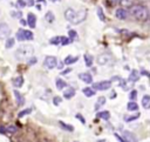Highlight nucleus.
I'll return each instance as SVG.
<instances>
[{
  "label": "nucleus",
  "instance_id": "f257e3e1",
  "mask_svg": "<svg viewBox=\"0 0 150 142\" xmlns=\"http://www.w3.org/2000/svg\"><path fill=\"white\" fill-rule=\"evenodd\" d=\"M87 18V11L86 10H81V11H75L73 8H67L65 11V19L73 24V25H79L81 23H83Z\"/></svg>",
  "mask_w": 150,
  "mask_h": 142
},
{
  "label": "nucleus",
  "instance_id": "f03ea898",
  "mask_svg": "<svg viewBox=\"0 0 150 142\" xmlns=\"http://www.w3.org/2000/svg\"><path fill=\"white\" fill-rule=\"evenodd\" d=\"M33 54H34V47L32 45H21L14 52V58L18 61H25Z\"/></svg>",
  "mask_w": 150,
  "mask_h": 142
},
{
  "label": "nucleus",
  "instance_id": "7ed1b4c3",
  "mask_svg": "<svg viewBox=\"0 0 150 142\" xmlns=\"http://www.w3.org/2000/svg\"><path fill=\"white\" fill-rule=\"evenodd\" d=\"M130 14L134 18H136L137 20H147L149 16V12L147 10V7L142 6V5H133L130 6Z\"/></svg>",
  "mask_w": 150,
  "mask_h": 142
},
{
  "label": "nucleus",
  "instance_id": "20e7f679",
  "mask_svg": "<svg viewBox=\"0 0 150 142\" xmlns=\"http://www.w3.org/2000/svg\"><path fill=\"white\" fill-rule=\"evenodd\" d=\"M15 38H16L18 41H32L34 39V34L31 31L20 28V29H18Z\"/></svg>",
  "mask_w": 150,
  "mask_h": 142
},
{
  "label": "nucleus",
  "instance_id": "39448f33",
  "mask_svg": "<svg viewBox=\"0 0 150 142\" xmlns=\"http://www.w3.org/2000/svg\"><path fill=\"white\" fill-rule=\"evenodd\" d=\"M111 87V82L109 80H104V81H100V82H96L93 85V89L95 91H107Z\"/></svg>",
  "mask_w": 150,
  "mask_h": 142
},
{
  "label": "nucleus",
  "instance_id": "423d86ee",
  "mask_svg": "<svg viewBox=\"0 0 150 142\" xmlns=\"http://www.w3.org/2000/svg\"><path fill=\"white\" fill-rule=\"evenodd\" d=\"M56 65H58V59L53 55H47L44 60V66L47 69H53L56 67Z\"/></svg>",
  "mask_w": 150,
  "mask_h": 142
},
{
  "label": "nucleus",
  "instance_id": "0eeeda50",
  "mask_svg": "<svg viewBox=\"0 0 150 142\" xmlns=\"http://www.w3.org/2000/svg\"><path fill=\"white\" fill-rule=\"evenodd\" d=\"M111 62V57L108 54V53H102L97 57V63L100 66H106V65H109Z\"/></svg>",
  "mask_w": 150,
  "mask_h": 142
},
{
  "label": "nucleus",
  "instance_id": "6e6552de",
  "mask_svg": "<svg viewBox=\"0 0 150 142\" xmlns=\"http://www.w3.org/2000/svg\"><path fill=\"white\" fill-rule=\"evenodd\" d=\"M11 34V28L7 26V24L1 23L0 24V39H6Z\"/></svg>",
  "mask_w": 150,
  "mask_h": 142
},
{
  "label": "nucleus",
  "instance_id": "1a4fd4ad",
  "mask_svg": "<svg viewBox=\"0 0 150 142\" xmlns=\"http://www.w3.org/2000/svg\"><path fill=\"white\" fill-rule=\"evenodd\" d=\"M115 16L119 20H125V19H128V16H129V12L125 8H119L115 12Z\"/></svg>",
  "mask_w": 150,
  "mask_h": 142
},
{
  "label": "nucleus",
  "instance_id": "9d476101",
  "mask_svg": "<svg viewBox=\"0 0 150 142\" xmlns=\"http://www.w3.org/2000/svg\"><path fill=\"white\" fill-rule=\"evenodd\" d=\"M13 94H14V98H15V100H16V104L19 106V107H21V106H24L25 104V98H24V95L19 92L18 89H14L13 91Z\"/></svg>",
  "mask_w": 150,
  "mask_h": 142
},
{
  "label": "nucleus",
  "instance_id": "9b49d317",
  "mask_svg": "<svg viewBox=\"0 0 150 142\" xmlns=\"http://www.w3.org/2000/svg\"><path fill=\"white\" fill-rule=\"evenodd\" d=\"M122 137L124 139V141H137V137H136V135L135 134H133V133H130V132H128V130H123L122 132Z\"/></svg>",
  "mask_w": 150,
  "mask_h": 142
},
{
  "label": "nucleus",
  "instance_id": "f8f14e48",
  "mask_svg": "<svg viewBox=\"0 0 150 142\" xmlns=\"http://www.w3.org/2000/svg\"><path fill=\"white\" fill-rule=\"evenodd\" d=\"M27 24L31 28H35L36 27V16L33 13H28L27 14Z\"/></svg>",
  "mask_w": 150,
  "mask_h": 142
},
{
  "label": "nucleus",
  "instance_id": "ddd939ff",
  "mask_svg": "<svg viewBox=\"0 0 150 142\" xmlns=\"http://www.w3.org/2000/svg\"><path fill=\"white\" fill-rule=\"evenodd\" d=\"M79 79L81 81H83L85 83H93V76L90 73H80Z\"/></svg>",
  "mask_w": 150,
  "mask_h": 142
},
{
  "label": "nucleus",
  "instance_id": "4468645a",
  "mask_svg": "<svg viewBox=\"0 0 150 142\" xmlns=\"http://www.w3.org/2000/svg\"><path fill=\"white\" fill-rule=\"evenodd\" d=\"M138 79H140V73L137 72L136 69H133L130 72V74H129L128 80L131 81V82H136V81H138Z\"/></svg>",
  "mask_w": 150,
  "mask_h": 142
},
{
  "label": "nucleus",
  "instance_id": "2eb2a0df",
  "mask_svg": "<svg viewBox=\"0 0 150 142\" xmlns=\"http://www.w3.org/2000/svg\"><path fill=\"white\" fill-rule=\"evenodd\" d=\"M79 60V57H73V55H67L66 57V59L63 60V63L65 65H67V66H69V65H73V63H75Z\"/></svg>",
  "mask_w": 150,
  "mask_h": 142
},
{
  "label": "nucleus",
  "instance_id": "dca6fc26",
  "mask_svg": "<svg viewBox=\"0 0 150 142\" xmlns=\"http://www.w3.org/2000/svg\"><path fill=\"white\" fill-rule=\"evenodd\" d=\"M82 93H83L85 96H87V98H91V96H94V95L96 94L95 89H93V88H90V87L83 88V89H82Z\"/></svg>",
  "mask_w": 150,
  "mask_h": 142
},
{
  "label": "nucleus",
  "instance_id": "f3484780",
  "mask_svg": "<svg viewBox=\"0 0 150 142\" xmlns=\"http://www.w3.org/2000/svg\"><path fill=\"white\" fill-rule=\"evenodd\" d=\"M127 109L129 112H137L138 111V104L135 101H129L127 104Z\"/></svg>",
  "mask_w": 150,
  "mask_h": 142
},
{
  "label": "nucleus",
  "instance_id": "a211bd4d",
  "mask_svg": "<svg viewBox=\"0 0 150 142\" xmlns=\"http://www.w3.org/2000/svg\"><path fill=\"white\" fill-rule=\"evenodd\" d=\"M22 85H24V78H22L21 75H19L18 78L13 79V86H14L15 88H21Z\"/></svg>",
  "mask_w": 150,
  "mask_h": 142
},
{
  "label": "nucleus",
  "instance_id": "6ab92c4d",
  "mask_svg": "<svg viewBox=\"0 0 150 142\" xmlns=\"http://www.w3.org/2000/svg\"><path fill=\"white\" fill-rule=\"evenodd\" d=\"M55 86H56V88H58V89L62 91L63 88H66L68 85H67V82H65L62 79H56V80H55Z\"/></svg>",
  "mask_w": 150,
  "mask_h": 142
},
{
  "label": "nucleus",
  "instance_id": "aec40b11",
  "mask_svg": "<svg viewBox=\"0 0 150 142\" xmlns=\"http://www.w3.org/2000/svg\"><path fill=\"white\" fill-rule=\"evenodd\" d=\"M74 95H75V89H74V88H68V89H66L63 92V98L67 99V100L72 99Z\"/></svg>",
  "mask_w": 150,
  "mask_h": 142
},
{
  "label": "nucleus",
  "instance_id": "412c9836",
  "mask_svg": "<svg viewBox=\"0 0 150 142\" xmlns=\"http://www.w3.org/2000/svg\"><path fill=\"white\" fill-rule=\"evenodd\" d=\"M142 106L144 109H149L150 108V96L149 95H144L142 98Z\"/></svg>",
  "mask_w": 150,
  "mask_h": 142
},
{
  "label": "nucleus",
  "instance_id": "4be33fe9",
  "mask_svg": "<svg viewBox=\"0 0 150 142\" xmlns=\"http://www.w3.org/2000/svg\"><path fill=\"white\" fill-rule=\"evenodd\" d=\"M97 117L99 119H102V120H106L108 121L110 119V113L108 111H102V112H99L97 113Z\"/></svg>",
  "mask_w": 150,
  "mask_h": 142
},
{
  "label": "nucleus",
  "instance_id": "5701e85b",
  "mask_svg": "<svg viewBox=\"0 0 150 142\" xmlns=\"http://www.w3.org/2000/svg\"><path fill=\"white\" fill-rule=\"evenodd\" d=\"M83 59H85V63L87 67H91L93 66V62H94V59L90 54H85L83 55Z\"/></svg>",
  "mask_w": 150,
  "mask_h": 142
},
{
  "label": "nucleus",
  "instance_id": "b1692460",
  "mask_svg": "<svg viewBox=\"0 0 150 142\" xmlns=\"http://www.w3.org/2000/svg\"><path fill=\"white\" fill-rule=\"evenodd\" d=\"M122 7H130L135 4V0H119Z\"/></svg>",
  "mask_w": 150,
  "mask_h": 142
},
{
  "label": "nucleus",
  "instance_id": "393cba45",
  "mask_svg": "<svg viewBox=\"0 0 150 142\" xmlns=\"http://www.w3.org/2000/svg\"><path fill=\"white\" fill-rule=\"evenodd\" d=\"M106 103V98L104 96H100L99 99H97V102H96V104H95V109L96 111H99L102 106Z\"/></svg>",
  "mask_w": 150,
  "mask_h": 142
},
{
  "label": "nucleus",
  "instance_id": "a878e982",
  "mask_svg": "<svg viewBox=\"0 0 150 142\" xmlns=\"http://www.w3.org/2000/svg\"><path fill=\"white\" fill-rule=\"evenodd\" d=\"M68 37H69V39L72 40V42L75 41V40H78V32L74 31V29H70V31L68 32Z\"/></svg>",
  "mask_w": 150,
  "mask_h": 142
},
{
  "label": "nucleus",
  "instance_id": "bb28decb",
  "mask_svg": "<svg viewBox=\"0 0 150 142\" xmlns=\"http://www.w3.org/2000/svg\"><path fill=\"white\" fill-rule=\"evenodd\" d=\"M60 126L62 127V129H65V130H67V132H73V130H74V127H73L72 125H67V123H65V122H62V121H60Z\"/></svg>",
  "mask_w": 150,
  "mask_h": 142
},
{
  "label": "nucleus",
  "instance_id": "cd10ccee",
  "mask_svg": "<svg viewBox=\"0 0 150 142\" xmlns=\"http://www.w3.org/2000/svg\"><path fill=\"white\" fill-rule=\"evenodd\" d=\"M49 42H50V45L58 46V45H60V42H61V37H53V38L49 40Z\"/></svg>",
  "mask_w": 150,
  "mask_h": 142
},
{
  "label": "nucleus",
  "instance_id": "c85d7f7f",
  "mask_svg": "<svg viewBox=\"0 0 150 142\" xmlns=\"http://www.w3.org/2000/svg\"><path fill=\"white\" fill-rule=\"evenodd\" d=\"M140 117V114L137 113V114H135V115H131V116H124V121L125 122H131V121H135V120H137Z\"/></svg>",
  "mask_w": 150,
  "mask_h": 142
},
{
  "label": "nucleus",
  "instance_id": "c756f323",
  "mask_svg": "<svg viewBox=\"0 0 150 142\" xmlns=\"http://www.w3.org/2000/svg\"><path fill=\"white\" fill-rule=\"evenodd\" d=\"M97 15H99V19L101 21H106V15L103 13V10L102 7H97Z\"/></svg>",
  "mask_w": 150,
  "mask_h": 142
},
{
  "label": "nucleus",
  "instance_id": "7c9ffc66",
  "mask_svg": "<svg viewBox=\"0 0 150 142\" xmlns=\"http://www.w3.org/2000/svg\"><path fill=\"white\" fill-rule=\"evenodd\" d=\"M45 19L48 21V23H53L54 21V19H55V18H54V14H53V12H47L46 13V15H45Z\"/></svg>",
  "mask_w": 150,
  "mask_h": 142
},
{
  "label": "nucleus",
  "instance_id": "2f4dec72",
  "mask_svg": "<svg viewBox=\"0 0 150 142\" xmlns=\"http://www.w3.org/2000/svg\"><path fill=\"white\" fill-rule=\"evenodd\" d=\"M14 38H7V40H6V45H5V47L7 48V49H10V48H12L13 46H14Z\"/></svg>",
  "mask_w": 150,
  "mask_h": 142
},
{
  "label": "nucleus",
  "instance_id": "473e14b6",
  "mask_svg": "<svg viewBox=\"0 0 150 142\" xmlns=\"http://www.w3.org/2000/svg\"><path fill=\"white\" fill-rule=\"evenodd\" d=\"M6 132H7L8 134H15V133L18 132V128H16L15 126H13V125H12V126H7V127H6Z\"/></svg>",
  "mask_w": 150,
  "mask_h": 142
},
{
  "label": "nucleus",
  "instance_id": "72a5a7b5",
  "mask_svg": "<svg viewBox=\"0 0 150 142\" xmlns=\"http://www.w3.org/2000/svg\"><path fill=\"white\" fill-rule=\"evenodd\" d=\"M31 113H32V109H31V108H27V109H24V111H21V112H19L18 116H19V117H24L25 115H28V114H31Z\"/></svg>",
  "mask_w": 150,
  "mask_h": 142
},
{
  "label": "nucleus",
  "instance_id": "f704fd0d",
  "mask_svg": "<svg viewBox=\"0 0 150 142\" xmlns=\"http://www.w3.org/2000/svg\"><path fill=\"white\" fill-rule=\"evenodd\" d=\"M136 98H137V91L133 89V91L129 93V100H130V101H135Z\"/></svg>",
  "mask_w": 150,
  "mask_h": 142
},
{
  "label": "nucleus",
  "instance_id": "c9c22d12",
  "mask_svg": "<svg viewBox=\"0 0 150 142\" xmlns=\"http://www.w3.org/2000/svg\"><path fill=\"white\" fill-rule=\"evenodd\" d=\"M70 42H72V40H70L69 38L61 37V42H60V45H62V46H67V45H69Z\"/></svg>",
  "mask_w": 150,
  "mask_h": 142
},
{
  "label": "nucleus",
  "instance_id": "e433bc0d",
  "mask_svg": "<svg viewBox=\"0 0 150 142\" xmlns=\"http://www.w3.org/2000/svg\"><path fill=\"white\" fill-rule=\"evenodd\" d=\"M16 6L18 8H24L26 7V1L25 0H16Z\"/></svg>",
  "mask_w": 150,
  "mask_h": 142
},
{
  "label": "nucleus",
  "instance_id": "4c0bfd02",
  "mask_svg": "<svg viewBox=\"0 0 150 142\" xmlns=\"http://www.w3.org/2000/svg\"><path fill=\"white\" fill-rule=\"evenodd\" d=\"M61 102H62V99H61L60 96H55V98L53 99V103H54V106H59Z\"/></svg>",
  "mask_w": 150,
  "mask_h": 142
},
{
  "label": "nucleus",
  "instance_id": "58836bf2",
  "mask_svg": "<svg viewBox=\"0 0 150 142\" xmlns=\"http://www.w3.org/2000/svg\"><path fill=\"white\" fill-rule=\"evenodd\" d=\"M36 61H38V60H36V58H35V57H33V55H32L31 58H28V59H27V62H28V65H31V66L35 65V63H36Z\"/></svg>",
  "mask_w": 150,
  "mask_h": 142
},
{
  "label": "nucleus",
  "instance_id": "ea45409f",
  "mask_svg": "<svg viewBox=\"0 0 150 142\" xmlns=\"http://www.w3.org/2000/svg\"><path fill=\"white\" fill-rule=\"evenodd\" d=\"M75 117L79 119V120H80V122L82 123V125H86V120H85V117H83L81 114H76V115H75Z\"/></svg>",
  "mask_w": 150,
  "mask_h": 142
},
{
  "label": "nucleus",
  "instance_id": "a19ab883",
  "mask_svg": "<svg viewBox=\"0 0 150 142\" xmlns=\"http://www.w3.org/2000/svg\"><path fill=\"white\" fill-rule=\"evenodd\" d=\"M11 14L13 15V18H19V19H20L21 15H22L21 12H11Z\"/></svg>",
  "mask_w": 150,
  "mask_h": 142
},
{
  "label": "nucleus",
  "instance_id": "79ce46f5",
  "mask_svg": "<svg viewBox=\"0 0 150 142\" xmlns=\"http://www.w3.org/2000/svg\"><path fill=\"white\" fill-rule=\"evenodd\" d=\"M69 72H72V69L70 68H67V69H63L62 72H61V75H67Z\"/></svg>",
  "mask_w": 150,
  "mask_h": 142
},
{
  "label": "nucleus",
  "instance_id": "37998d69",
  "mask_svg": "<svg viewBox=\"0 0 150 142\" xmlns=\"http://www.w3.org/2000/svg\"><path fill=\"white\" fill-rule=\"evenodd\" d=\"M0 133L1 134H7V132H6V127H0Z\"/></svg>",
  "mask_w": 150,
  "mask_h": 142
},
{
  "label": "nucleus",
  "instance_id": "c03bdc74",
  "mask_svg": "<svg viewBox=\"0 0 150 142\" xmlns=\"http://www.w3.org/2000/svg\"><path fill=\"white\" fill-rule=\"evenodd\" d=\"M115 136L117 137V140H119V141H122V142H125V141H124V139H123L122 136H120L119 134H115Z\"/></svg>",
  "mask_w": 150,
  "mask_h": 142
},
{
  "label": "nucleus",
  "instance_id": "a18cd8bd",
  "mask_svg": "<svg viewBox=\"0 0 150 142\" xmlns=\"http://www.w3.org/2000/svg\"><path fill=\"white\" fill-rule=\"evenodd\" d=\"M120 86H121V87H123V88H127V86H125V80H121Z\"/></svg>",
  "mask_w": 150,
  "mask_h": 142
},
{
  "label": "nucleus",
  "instance_id": "49530a36",
  "mask_svg": "<svg viewBox=\"0 0 150 142\" xmlns=\"http://www.w3.org/2000/svg\"><path fill=\"white\" fill-rule=\"evenodd\" d=\"M28 1V6H33L34 5V0H27Z\"/></svg>",
  "mask_w": 150,
  "mask_h": 142
},
{
  "label": "nucleus",
  "instance_id": "de8ad7c7",
  "mask_svg": "<svg viewBox=\"0 0 150 142\" xmlns=\"http://www.w3.org/2000/svg\"><path fill=\"white\" fill-rule=\"evenodd\" d=\"M63 65H65L63 62H59V65H56V66H58V68H60V69H61V68L63 67Z\"/></svg>",
  "mask_w": 150,
  "mask_h": 142
},
{
  "label": "nucleus",
  "instance_id": "09e8293b",
  "mask_svg": "<svg viewBox=\"0 0 150 142\" xmlns=\"http://www.w3.org/2000/svg\"><path fill=\"white\" fill-rule=\"evenodd\" d=\"M141 74H143V75H145V76H149L148 72H145V70H142V72H141Z\"/></svg>",
  "mask_w": 150,
  "mask_h": 142
},
{
  "label": "nucleus",
  "instance_id": "8fccbe9b",
  "mask_svg": "<svg viewBox=\"0 0 150 142\" xmlns=\"http://www.w3.org/2000/svg\"><path fill=\"white\" fill-rule=\"evenodd\" d=\"M111 3H112V5H115V4L119 3V0H111Z\"/></svg>",
  "mask_w": 150,
  "mask_h": 142
},
{
  "label": "nucleus",
  "instance_id": "3c124183",
  "mask_svg": "<svg viewBox=\"0 0 150 142\" xmlns=\"http://www.w3.org/2000/svg\"><path fill=\"white\" fill-rule=\"evenodd\" d=\"M115 96H116L115 93H111V94H110V98H111V99H112V98H115Z\"/></svg>",
  "mask_w": 150,
  "mask_h": 142
},
{
  "label": "nucleus",
  "instance_id": "603ef678",
  "mask_svg": "<svg viewBox=\"0 0 150 142\" xmlns=\"http://www.w3.org/2000/svg\"><path fill=\"white\" fill-rule=\"evenodd\" d=\"M50 1H53V3H55V1H58V0H50Z\"/></svg>",
  "mask_w": 150,
  "mask_h": 142
}]
</instances>
